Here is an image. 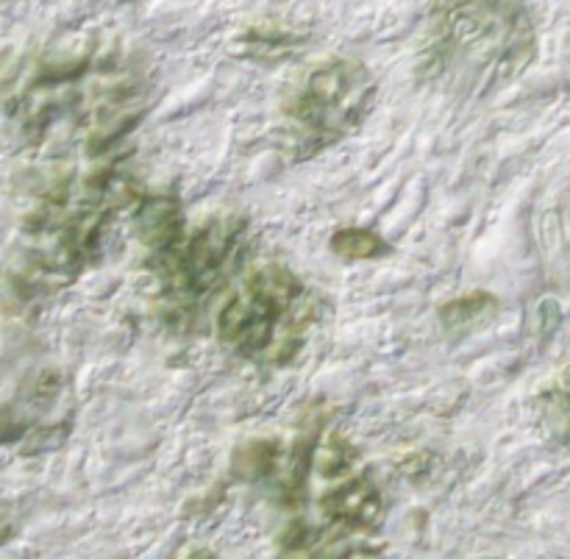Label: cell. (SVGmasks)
Segmentation results:
<instances>
[{"label":"cell","mask_w":570,"mask_h":559,"mask_svg":"<svg viewBox=\"0 0 570 559\" xmlns=\"http://www.w3.org/2000/svg\"><path fill=\"white\" fill-rule=\"evenodd\" d=\"M315 321L309 290L282 265L259 267L217 315V334L248 360L287 362Z\"/></svg>","instance_id":"cell-1"},{"label":"cell","mask_w":570,"mask_h":559,"mask_svg":"<svg viewBox=\"0 0 570 559\" xmlns=\"http://www.w3.org/2000/svg\"><path fill=\"white\" fill-rule=\"evenodd\" d=\"M245 226L239 220H212L189 239L156 254V267L170 293L200 298L212 293L237 256Z\"/></svg>","instance_id":"cell-2"},{"label":"cell","mask_w":570,"mask_h":559,"mask_svg":"<svg viewBox=\"0 0 570 559\" xmlns=\"http://www.w3.org/2000/svg\"><path fill=\"white\" fill-rule=\"evenodd\" d=\"M371 95V76L362 67L334 61L309 72L306 84L293 98L289 115L304 126V131L334 137L354 126L356 117L365 115Z\"/></svg>","instance_id":"cell-3"},{"label":"cell","mask_w":570,"mask_h":559,"mask_svg":"<svg viewBox=\"0 0 570 559\" xmlns=\"http://www.w3.org/2000/svg\"><path fill=\"white\" fill-rule=\"evenodd\" d=\"M323 512L337 529L367 532L382 518V496L367 479H354L323 499Z\"/></svg>","instance_id":"cell-4"},{"label":"cell","mask_w":570,"mask_h":559,"mask_svg":"<svg viewBox=\"0 0 570 559\" xmlns=\"http://www.w3.org/2000/svg\"><path fill=\"white\" fill-rule=\"evenodd\" d=\"M137 232L154 254L173 248L181 234V212L173 198H150L137 212Z\"/></svg>","instance_id":"cell-5"},{"label":"cell","mask_w":570,"mask_h":559,"mask_svg":"<svg viewBox=\"0 0 570 559\" xmlns=\"http://www.w3.org/2000/svg\"><path fill=\"white\" fill-rule=\"evenodd\" d=\"M332 251L348 262H362L390 254V245L371 228H343L332 237Z\"/></svg>","instance_id":"cell-6"},{"label":"cell","mask_w":570,"mask_h":559,"mask_svg":"<svg viewBox=\"0 0 570 559\" xmlns=\"http://www.w3.org/2000/svg\"><path fill=\"white\" fill-rule=\"evenodd\" d=\"M495 306V298L488 293H473L465 298H456L451 304H445L440 310V321L449 332H468V328L476 326L479 321L490 315V310Z\"/></svg>","instance_id":"cell-7"},{"label":"cell","mask_w":570,"mask_h":559,"mask_svg":"<svg viewBox=\"0 0 570 559\" xmlns=\"http://www.w3.org/2000/svg\"><path fill=\"white\" fill-rule=\"evenodd\" d=\"M276 462H278L276 443H254L248 445V449H243V468H239V473L248 479L267 477V473L276 468Z\"/></svg>","instance_id":"cell-8"},{"label":"cell","mask_w":570,"mask_h":559,"mask_svg":"<svg viewBox=\"0 0 570 559\" xmlns=\"http://www.w3.org/2000/svg\"><path fill=\"white\" fill-rule=\"evenodd\" d=\"M557 410H560V423L562 429H566V438L570 440V390L560 393V399H557Z\"/></svg>","instance_id":"cell-9"}]
</instances>
